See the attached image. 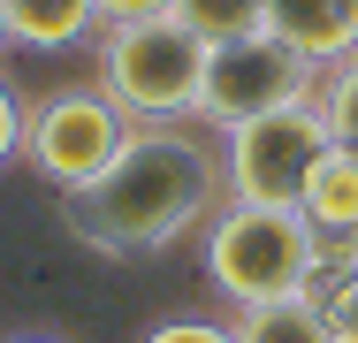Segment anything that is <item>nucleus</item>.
<instances>
[{"mask_svg":"<svg viewBox=\"0 0 358 343\" xmlns=\"http://www.w3.org/2000/svg\"><path fill=\"white\" fill-rule=\"evenodd\" d=\"M92 69H99V92L130 122H191L199 115V84H206V38L183 31L176 15L99 23Z\"/></svg>","mask_w":358,"mask_h":343,"instance_id":"7ed1b4c3","label":"nucleus"},{"mask_svg":"<svg viewBox=\"0 0 358 343\" xmlns=\"http://www.w3.org/2000/svg\"><path fill=\"white\" fill-rule=\"evenodd\" d=\"M320 115H328V130H336V145H358V46L343 54V62L320 69Z\"/></svg>","mask_w":358,"mask_h":343,"instance_id":"f8f14e48","label":"nucleus"},{"mask_svg":"<svg viewBox=\"0 0 358 343\" xmlns=\"http://www.w3.org/2000/svg\"><path fill=\"white\" fill-rule=\"evenodd\" d=\"M130 130L138 122L99 84H69V92H46L38 107H23V160H31L38 183H54V199H69L122 153Z\"/></svg>","mask_w":358,"mask_h":343,"instance_id":"423d86ee","label":"nucleus"},{"mask_svg":"<svg viewBox=\"0 0 358 343\" xmlns=\"http://www.w3.org/2000/svg\"><path fill=\"white\" fill-rule=\"evenodd\" d=\"M8 160H23V99L0 84V168Z\"/></svg>","mask_w":358,"mask_h":343,"instance_id":"2eb2a0df","label":"nucleus"},{"mask_svg":"<svg viewBox=\"0 0 358 343\" xmlns=\"http://www.w3.org/2000/svg\"><path fill=\"white\" fill-rule=\"evenodd\" d=\"M15 343H54V336H15Z\"/></svg>","mask_w":358,"mask_h":343,"instance_id":"a211bd4d","label":"nucleus"},{"mask_svg":"<svg viewBox=\"0 0 358 343\" xmlns=\"http://www.w3.org/2000/svg\"><path fill=\"white\" fill-rule=\"evenodd\" d=\"M236 343H336L328 321H320V290H289V298H267V305H236Z\"/></svg>","mask_w":358,"mask_h":343,"instance_id":"1a4fd4ad","label":"nucleus"},{"mask_svg":"<svg viewBox=\"0 0 358 343\" xmlns=\"http://www.w3.org/2000/svg\"><path fill=\"white\" fill-rule=\"evenodd\" d=\"M328 115H320V99H297V107H275V115H259V122H236V130L221 137V176H229V199L244 206H297L305 199V183H313V168L328 160Z\"/></svg>","mask_w":358,"mask_h":343,"instance_id":"20e7f679","label":"nucleus"},{"mask_svg":"<svg viewBox=\"0 0 358 343\" xmlns=\"http://www.w3.org/2000/svg\"><path fill=\"white\" fill-rule=\"evenodd\" d=\"M297 214L313 221L320 252H328V244H351V237H358V145H328V160L313 168V183H305Z\"/></svg>","mask_w":358,"mask_h":343,"instance_id":"6e6552de","label":"nucleus"},{"mask_svg":"<svg viewBox=\"0 0 358 343\" xmlns=\"http://www.w3.org/2000/svg\"><path fill=\"white\" fill-rule=\"evenodd\" d=\"M221 199H229V176L206 122H138L122 153L84 191L62 199V221L99 260H145L206 229Z\"/></svg>","mask_w":358,"mask_h":343,"instance_id":"f257e3e1","label":"nucleus"},{"mask_svg":"<svg viewBox=\"0 0 358 343\" xmlns=\"http://www.w3.org/2000/svg\"><path fill=\"white\" fill-rule=\"evenodd\" d=\"M320 92V62H305L297 46H282L275 31H244V38H221L206 46V84H199V115L206 130H236V122H259L275 107H297Z\"/></svg>","mask_w":358,"mask_h":343,"instance_id":"39448f33","label":"nucleus"},{"mask_svg":"<svg viewBox=\"0 0 358 343\" xmlns=\"http://www.w3.org/2000/svg\"><path fill=\"white\" fill-rule=\"evenodd\" d=\"M176 0H99V23H145V15H168Z\"/></svg>","mask_w":358,"mask_h":343,"instance_id":"dca6fc26","label":"nucleus"},{"mask_svg":"<svg viewBox=\"0 0 358 343\" xmlns=\"http://www.w3.org/2000/svg\"><path fill=\"white\" fill-rule=\"evenodd\" d=\"M320 321H328L336 343H358V267H343V274L320 282Z\"/></svg>","mask_w":358,"mask_h":343,"instance_id":"ddd939ff","label":"nucleus"},{"mask_svg":"<svg viewBox=\"0 0 358 343\" xmlns=\"http://www.w3.org/2000/svg\"><path fill=\"white\" fill-rule=\"evenodd\" d=\"M145 343H236V328L229 321H160Z\"/></svg>","mask_w":358,"mask_h":343,"instance_id":"4468645a","label":"nucleus"},{"mask_svg":"<svg viewBox=\"0 0 358 343\" xmlns=\"http://www.w3.org/2000/svg\"><path fill=\"white\" fill-rule=\"evenodd\" d=\"M8 31H15V46L62 54L99 31V0H8Z\"/></svg>","mask_w":358,"mask_h":343,"instance_id":"9d476101","label":"nucleus"},{"mask_svg":"<svg viewBox=\"0 0 358 343\" xmlns=\"http://www.w3.org/2000/svg\"><path fill=\"white\" fill-rule=\"evenodd\" d=\"M267 31L328 69L358 46V0H267Z\"/></svg>","mask_w":358,"mask_h":343,"instance_id":"0eeeda50","label":"nucleus"},{"mask_svg":"<svg viewBox=\"0 0 358 343\" xmlns=\"http://www.w3.org/2000/svg\"><path fill=\"white\" fill-rule=\"evenodd\" d=\"M206 282H214L229 305H267V298H289V290H320L328 282V260H320V237L297 206H244L221 199L214 221H206Z\"/></svg>","mask_w":358,"mask_h":343,"instance_id":"f03ea898","label":"nucleus"},{"mask_svg":"<svg viewBox=\"0 0 358 343\" xmlns=\"http://www.w3.org/2000/svg\"><path fill=\"white\" fill-rule=\"evenodd\" d=\"M168 15H176L183 31H199L206 46L244 38V31H267V0H176Z\"/></svg>","mask_w":358,"mask_h":343,"instance_id":"9b49d317","label":"nucleus"},{"mask_svg":"<svg viewBox=\"0 0 358 343\" xmlns=\"http://www.w3.org/2000/svg\"><path fill=\"white\" fill-rule=\"evenodd\" d=\"M8 46H15V31H8V0H0V54H8Z\"/></svg>","mask_w":358,"mask_h":343,"instance_id":"f3484780","label":"nucleus"}]
</instances>
